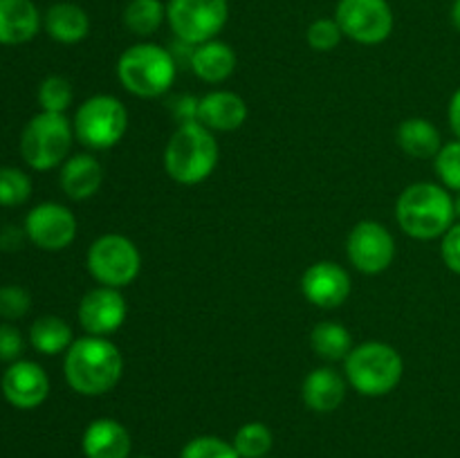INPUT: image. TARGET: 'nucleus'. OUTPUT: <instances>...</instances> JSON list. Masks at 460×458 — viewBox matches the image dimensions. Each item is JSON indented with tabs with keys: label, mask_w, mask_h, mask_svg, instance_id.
Masks as SVG:
<instances>
[{
	"label": "nucleus",
	"mask_w": 460,
	"mask_h": 458,
	"mask_svg": "<svg viewBox=\"0 0 460 458\" xmlns=\"http://www.w3.org/2000/svg\"><path fill=\"white\" fill-rule=\"evenodd\" d=\"M301 292L317 308H340L350 295V277L341 265L332 260H319L310 265L301 277Z\"/></svg>",
	"instance_id": "15"
},
{
	"label": "nucleus",
	"mask_w": 460,
	"mask_h": 458,
	"mask_svg": "<svg viewBox=\"0 0 460 458\" xmlns=\"http://www.w3.org/2000/svg\"><path fill=\"white\" fill-rule=\"evenodd\" d=\"M189 63H191V70L198 79L207 81V84H220V81L229 79L236 70V52L232 49V45L214 39L196 45L191 49Z\"/></svg>",
	"instance_id": "21"
},
{
	"label": "nucleus",
	"mask_w": 460,
	"mask_h": 458,
	"mask_svg": "<svg viewBox=\"0 0 460 458\" xmlns=\"http://www.w3.org/2000/svg\"><path fill=\"white\" fill-rule=\"evenodd\" d=\"M126 299L117 287L99 286L85 292L79 304V323L88 335L106 337L126 321Z\"/></svg>",
	"instance_id": "13"
},
{
	"label": "nucleus",
	"mask_w": 460,
	"mask_h": 458,
	"mask_svg": "<svg viewBox=\"0 0 460 458\" xmlns=\"http://www.w3.org/2000/svg\"><path fill=\"white\" fill-rule=\"evenodd\" d=\"M88 269L94 281L119 290L137 278L142 269V256L130 238L121 233H106L90 245Z\"/></svg>",
	"instance_id": "9"
},
{
	"label": "nucleus",
	"mask_w": 460,
	"mask_h": 458,
	"mask_svg": "<svg viewBox=\"0 0 460 458\" xmlns=\"http://www.w3.org/2000/svg\"><path fill=\"white\" fill-rule=\"evenodd\" d=\"M75 341L72 328L57 314H45L39 317L30 328V344L43 355L66 353Z\"/></svg>",
	"instance_id": "24"
},
{
	"label": "nucleus",
	"mask_w": 460,
	"mask_h": 458,
	"mask_svg": "<svg viewBox=\"0 0 460 458\" xmlns=\"http://www.w3.org/2000/svg\"><path fill=\"white\" fill-rule=\"evenodd\" d=\"M272 431L263 422H247L234 436V449L241 458H265L272 449Z\"/></svg>",
	"instance_id": "27"
},
{
	"label": "nucleus",
	"mask_w": 460,
	"mask_h": 458,
	"mask_svg": "<svg viewBox=\"0 0 460 458\" xmlns=\"http://www.w3.org/2000/svg\"><path fill=\"white\" fill-rule=\"evenodd\" d=\"M440 256L454 274H460V223L452 225L445 232L443 242H440Z\"/></svg>",
	"instance_id": "35"
},
{
	"label": "nucleus",
	"mask_w": 460,
	"mask_h": 458,
	"mask_svg": "<svg viewBox=\"0 0 460 458\" xmlns=\"http://www.w3.org/2000/svg\"><path fill=\"white\" fill-rule=\"evenodd\" d=\"M398 144L409 157L431 160L443 148V137H440V130L429 119L411 117V119H404L400 124Z\"/></svg>",
	"instance_id": "23"
},
{
	"label": "nucleus",
	"mask_w": 460,
	"mask_h": 458,
	"mask_svg": "<svg viewBox=\"0 0 460 458\" xmlns=\"http://www.w3.org/2000/svg\"><path fill=\"white\" fill-rule=\"evenodd\" d=\"M63 373L79 395H103L115 389L124 373V355L106 337H79L63 359Z\"/></svg>",
	"instance_id": "1"
},
{
	"label": "nucleus",
	"mask_w": 460,
	"mask_h": 458,
	"mask_svg": "<svg viewBox=\"0 0 460 458\" xmlns=\"http://www.w3.org/2000/svg\"><path fill=\"white\" fill-rule=\"evenodd\" d=\"M247 103L232 90H214L198 99V121L209 130L229 133L245 124Z\"/></svg>",
	"instance_id": "16"
},
{
	"label": "nucleus",
	"mask_w": 460,
	"mask_h": 458,
	"mask_svg": "<svg viewBox=\"0 0 460 458\" xmlns=\"http://www.w3.org/2000/svg\"><path fill=\"white\" fill-rule=\"evenodd\" d=\"M301 398L313 411L331 413L346 398V380L331 366L314 368L301 384Z\"/></svg>",
	"instance_id": "19"
},
{
	"label": "nucleus",
	"mask_w": 460,
	"mask_h": 458,
	"mask_svg": "<svg viewBox=\"0 0 460 458\" xmlns=\"http://www.w3.org/2000/svg\"><path fill=\"white\" fill-rule=\"evenodd\" d=\"M39 103L45 112H66L72 103L70 81L58 75H52L40 81Z\"/></svg>",
	"instance_id": "29"
},
{
	"label": "nucleus",
	"mask_w": 460,
	"mask_h": 458,
	"mask_svg": "<svg viewBox=\"0 0 460 458\" xmlns=\"http://www.w3.org/2000/svg\"><path fill=\"white\" fill-rule=\"evenodd\" d=\"M449 126H452L454 135L460 139V88L454 92L452 101H449Z\"/></svg>",
	"instance_id": "36"
},
{
	"label": "nucleus",
	"mask_w": 460,
	"mask_h": 458,
	"mask_svg": "<svg viewBox=\"0 0 460 458\" xmlns=\"http://www.w3.org/2000/svg\"><path fill=\"white\" fill-rule=\"evenodd\" d=\"M218 142L200 121H182L164 151V169L180 184H200L218 164Z\"/></svg>",
	"instance_id": "3"
},
{
	"label": "nucleus",
	"mask_w": 460,
	"mask_h": 458,
	"mask_svg": "<svg viewBox=\"0 0 460 458\" xmlns=\"http://www.w3.org/2000/svg\"><path fill=\"white\" fill-rule=\"evenodd\" d=\"M142 458H151V456H142Z\"/></svg>",
	"instance_id": "39"
},
{
	"label": "nucleus",
	"mask_w": 460,
	"mask_h": 458,
	"mask_svg": "<svg viewBox=\"0 0 460 458\" xmlns=\"http://www.w3.org/2000/svg\"><path fill=\"white\" fill-rule=\"evenodd\" d=\"M40 13L31 0H0V45H22L39 34Z\"/></svg>",
	"instance_id": "18"
},
{
	"label": "nucleus",
	"mask_w": 460,
	"mask_h": 458,
	"mask_svg": "<svg viewBox=\"0 0 460 458\" xmlns=\"http://www.w3.org/2000/svg\"><path fill=\"white\" fill-rule=\"evenodd\" d=\"M31 296L21 286H3L0 287V317L13 321L30 313Z\"/></svg>",
	"instance_id": "33"
},
{
	"label": "nucleus",
	"mask_w": 460,
	"mask_h": 458,
	"mask_svg": "<svg viewBox=\"0 0 460 458\" xmlns=\"http://www.w3.org/2000/svg\"><path fill=\"white\" fill-rule=\"evenodd\" d=\"M341 36L344 34H341L335 18H317V21L310 22L308 31H305V40L317 52H331V49H335L340 45Z\"/></svg>",
	"instance_id": "32"
},
{
	"label": "nucleus",
	"mask_w": 460,
	"mask_h": 458,
	"mask_svg": "<svg viewBox=\"0 0 460 458\" xmlns=\"http://www.w3.org/2000/svg\"><path fill=\"white\" fill-rule=\"evenodd\" d=\"M31 180L16 166H0V207H18L30 200Z\"/></svg>",
	"instance_id": "28"
},
{
	"label": "nucleus",
	"mask_w": 460,
	"mask_h": 458,
	"mask_svg": "<svg viewBox=\"0 0 460 458\" xmlns=\"http://www.w3.org/2000/svg\"><path fill=\"white\" fill-rule=\"evenodd\" d=\"M310 346L322 359L340 362V359L349 357V353L353 350V337H350L349 328L341 323L322 321L310 332Z\"/></svg>",
	"instance_id": "25"
},
{
	"label": "nucleus",
	"mask_w": 460,
	"mask_h": 458,
	"mask_svg": "<svg viewBox=\"0 0 460 458\" xmlns=\"http://www.w3.org/2000/svg\"><path fill=\"white\" fill-rule=\"evenodd\" d=\"M25 236L39 250L61 251L75 241L76 218L66 205L58 202H40L27 214Z\"/></svg>",
	"instance_id": "12"
},
{
	"label": "nucleus",
	"mask_w": 460,
	"mask_h": 458,
	"mask_svg": "<svg viewBox=\"0 0 460 458\" xmlns=\"http://www.w3.org/2000/svg\"><path fill=\"white\" fill-rule=\"evenodd\" d=\"M349 260L364 274H380L394 263L395 241L385 225L362 220L355 225L346 241Z\"/></svg>",
	"instance_id": "11"
},
{
	"label": "nucleus",
	"mask_w": 460,
	"mask_h": 458,
	"mask_svg": "<svg viewBox=\"0 0 460 458\" xmlns=\"http://www.w3.org/2000/svg\"><path fill=\"white\" fill-rule=\"evenodd\" d=\"M229 18L227 0H169L166 21L171 31L184 45H200L214 40Z\"/></svg>",
	"instance_id": "8"
},
{
	"label": "nucleus",
	"mask_w": 460,
	"mask_h": 458,
	"mask_svg": "<svg viewBox=\"0 0 460 458\" xmlns=\"http://www.w3.org/2000/svg\"><path fill=\"white\" fill-rule=\"evenodd\" d=\"M180 458H241L232 443L218 436H198L184 445Z\"/></svg>",
	"instance_id": "30"
},
{
	"label": "nucleus",
	"mask_w": 460,
	"mask_h": 458,
	"mask_svg": "<svg viewBox=\"0 0 460 458\" xmlns=\"http://www.w3.org/2000/svg\"><path fill=\"white\" fill-rule=\"evenodd\" d=\"M22 350H25L22 332L9 321L0 323V362H9V364L18 362Z\"/></svg>",
	"instance_id": "34"
},
{
	"label": "nucleus",
	"mask_w": 460,
	"mask_h": 458,
	"mask_svg": "<svg viewBox=\"0 0 460 458\" xmlns=\"http://www.w3.org/2000/svg\"><path fill=\"white\" fill-rule=\"evenodd\" d=\"M166 18V4L162 0H130L124 7L121 21L135 36H151Z\"/></svg>",
	"instance_id": "26"
},
{
	"label": "nucleus",
	"mask_w": 460,
	"mask_h": 458,
	"mask_svg": "<svg viewBox=\"0 0 460 458\" xmlns=\"http://www.w3.org/2000/svg\"><path fill=\"white\" fill-rule=\"evenodd\" d=\"M335 21L341 34L355 43L377 45L394 31V9L389 0H340Z\"/></svg>",
	"instance_id": "10"
},
{
	"label": "nucleus",
	"mask_w": 460,
	"mask_h": 458,
	"mask_svg": "<svg viewBox=\"0 0 460 458\" xmlns=\"http://www.w3.org/2000/svg\"><path fill=\"white\" fill-rule=\"evenodd\" d=\"M43 27L57 43L75 45L90 34V16L81 4L57 3L45 12Z\"/></svg>",
	"instance_id": "22"
},
{
	"label": "nucleus",
	"mask_w": 460,
	"mask_h": 458,
	"mask_svg": "<svg viewBox=\"0 0 460 458\" xmlns=\"http://www.w3.org/2000/svg\"><path fill=\"white\" fill-rule=\"evenodd\" d=\"M350 386L368 398L391 393L402 380L404 362L394 346L385 341H364L344 359Z\"/></svg>",
	"instance_id": "5"
},
{
	"label": "nucleus",
	"mask_w": 460,
	"mask_h": 458,
	"mask_svg": "<svg viewBox=\"0 0 460 458\" xmlns=\"http://www.w3.org/2000/svg\"><path fill=\"white\" fill-rule=\"evenodd\" d=\"M75 128L63 112H45L31 117L21 135V155L34 171H49L66 162Z\"/></svg>",
	"instance_id": "6"
},
{
	"label": "nucleus",
	"mask_w": 460,
	"mask_h": 458,
	"mask_svg": "<svg viewBox=\"0 0 460 458\" xmlns=\"http://www.w3.org/2000/svg\"><path fill=\"white\" fill-rule=\"evenodd\" d=\"M265 458H268V456H265Z\"/></svg>",
	"instance_id": "40"
},
{
	"label": "nucleus",
	"mask_w": 460,
	"mask_h": 458,
	"mask_svg": "<svg viewBox=\"0 0 460 458\" xmlns=\"http://www.w3.org/2000/svg\"><path fill=\"white\" fill-rule=\"evenodd\" d=\"M434 166L445 189L460 193V139L443 144L438 155L434 157Z\"/></svg>",
	"instance_id": "31"
},
{
	"label": "nucleus",
	"mask_w": 460,
	"mask_h": 458,
	"mask_svg": "<svg viewBox=\"0 0 460 458\" xmlns=\"http://www.w3.org/2000/svg\"><path fill=\"white\" fill-rule=\"evenodd\" d=\"M72 128L84 146L106 151L124 137L128 128V112L112 94H94L76 108Z\"/></svg>",
	"instance_id": "7"
},
{
	"label": "nucleus",
	"mask_w": 460,
	"mask_h": 458,
	"mask_svg": "<svg viewBox=\"0 0 460 458\" xmlns=\"http://www.w3.org/2000/svg\"><path fill=\"white\" fill-rule=\"evenodd\" d=\"M103 166L97 157L81 155L67 157L61 169V189L72 200H88L102 189Z\"/></svg>",
	"instance_id": "20"
},
{
	"label": "nucleus",
	"mask_w": 460,
	"mask_h": 458,
	"mask_svg": "<svg viewBox=\"0 0 460 458\" xmlns=\"http://www.w3.org/2000/svg\"><path fill=\"white\" fill-rule=\"evenodd\" d=\"M175 58L169 49L155 43H137L124 49L117 61V76L121 85L135 97L155 99L173 85Z\"/></svg>",
	"instance_id": "4"
},
{
	"label": "nucleus",
	"mask_w": 460,
	"mask_h": 458,
	"mask_svg": "<svg viewBox=\"0 0 460 458\" xmlns=\"http://www.w3.org/2000/svg\"><path fill=\"white\" fill-rule=\"evenodd\" d=\"M395 218L407 236L418 241L445 236L456 218L454 198L434 182H416L404 189L395 205Z\"/></svg>",
	"instance_id": "2"
},
{
	"label": "nucleus",
	"mask_w": 460,
	"mask_h": 458,
	"mask_svg": "<svg viewBox=\"0 0 460 458\" xmlns=\"http://www.w3.org/2000/svg\"><path fill=\"white\" fill-rule=\"evenodd\" d=\"M454 207H456V218H460V193L456 200H454Z\"/></svg>",
	"instance_id": "38"
},
{
	"label": "nucleus",
	"mask_w": 460,
	"mask_h": 458,
	"mask_svg": "<svg viewBox=\"0 0 460 458\" xmlns=\"http://www.w3.org/2000/svg\"><path fill=\"white\" fill-rule=\"evenodd\" d=\"M3 395L12 407L22 411L40 407L49 395L48 373L31 359H18L3 373Z\"/></svg>",
	"instance_id": "14"
},
{
	"label": "nucleus",
	"mask_w": 460,
	"mask_h": 458,
	"mask_svg": "<svg viewBox=\"0 0 460 458\" xmlns=\"http://www.w3.org/2000/svg\"><path fill=\"white\" fill-rule=\"evenodd\" d=\"M449 16H452V25L460 31V0H454L452 13H449Z\"/></svg>",
	"instance_id": "37"
},
{
	"label": "nucleus",
	"mask_w": 460,
	"mask_h": 458,
	"mask_svg": "<svg viewBox=\"0 0 460 458\" xmlns=\"http://www.w3.org/2000/svg\"><path fill=\"white\" fill-rule=\"evenodd\" d=\"M81 449L85 458H128L130 434L112 418H97L85 427Z\"/></svg>",
	"instance_id": "17"
}]
</instances>
